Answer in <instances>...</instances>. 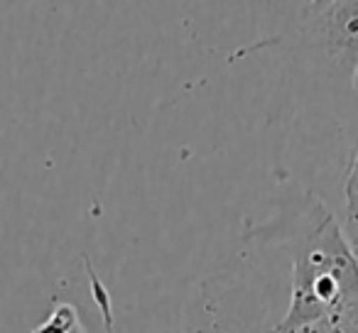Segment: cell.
<instances>
[{
	"label": "cell",
	"instance_id": "8992f818",
	"mask_svg": "<svg viewBox=\"0 0 358 333\" xmlns=\"http://www.w3.org/2000/svg\"><path fill=\"white\" fill-rule=\"evenodd\" d=\"M334 323H336V333H358V297L351 299L334 316Z\"/></svg>",
	"mask_w": 358,
	"mask_h": 333
},
{
	"label": "cell",
	"instance_id": "7a4b0ae2",
	"mask_svg": "<svg viewBox=\"0 0 358 333\" xmlns=\"http://www.w3.org/2000/svg\"><path fill=\"white\" fill-rule=\"evenodd\" d=\"M314 32L329 59L353 74L358 64V0L322 3L314 17Z\"/></svg>",
	"mask_w": 358,
	"mask_h": 333
},
{
	"label": "cell",
	"instance_id": "5b68a950",
	"mask_svg": "<svg viewBox=\"0 0 358 333\" xmlns=\"http://www.w3.org/2000/svg\"><path fill=\"white\" fill-rule=\"evenodd\" d=\"M79 326V316H76V309L69 302H59L52 313L35 328L32 333H74Z\"/></svg>",
	"mask_w": 358,
	"mask_h": 333
},
{
	"label": "cell",
	"instance_id": "3957f363",
	"mask_svg": "<svg viewBox=\"0 0 358 333\" xmlns=\"http://www.w3.org/2000/svg\"><path fill=\"white\" fill-rule=\"evenodd\" d=\"M341 230L358 260V147L351 157V167H348L346 177V221H343Z\"/></svg>",
	"mask_w": 358,
	"mask_h": 333
},
{
	"label": "cell",
	"instance_id": "6da1fadb",
	"mask_svg": "<svg viewBox=\"0 0 358 333\" xmlns=\"http://www.w3.org/2000/svg\"><path fill=\"white\" fill-rule=\"evenodd\" d=\"M358 297V260L338 221L322 209L317 223L297 240L287 311L270 333H287L334 318Z\"/></svg>",
	"mask_w": 358,
	"mask_h": 333
},
{
	"label": "cell",
	"instance_id": "ba28073f",
	"mask_svg": "<svg viewBox=\"0 0 358 333\" xmlns=\"http://www.w3.org/2000/svg\"><path fill=\"white\" fill-rule=\"evenodd\" d=\"M351 81H353V89L358 91V64H356V69H353V74H351Z\"/></svg>",
	"mask_w": 358,
	"mask_h": 333
},
{
	"label": "cell",
	"instance_id": "277c9868",
	"mask_svg": "<svg viewBox=\"0 0 358 333\" xmlns=\"http://www.w3.org/2000/svg\"><path fill=\"white\" fill-rule=\"evenodd\" d=\"M86 274H89V287H91V299L99 306L101 321H103L106 333H115V323H113V302H110V292L106 289V284L101 282V277L96 274L94 265L89 262V258L84 260Z\"/></svg>",
	"mask_w": 358,
	"mask_h": 333
},
{
	"label": "cell",
	"instance_id": "52a82bcc",
	"mask_svg": "<svg viewBox=\"0 0 358 333\" xmlns=\"http://www.w3.org/2000/svg\"><path fill=\"white\" fill-rule=\"evenodd\" d=\"M287 333H336V323H334V318H322V321L307 323V326H299Z\"/></svg>",
	"mask_w": 358,
	"mask_h": 333
}]
</instances>
